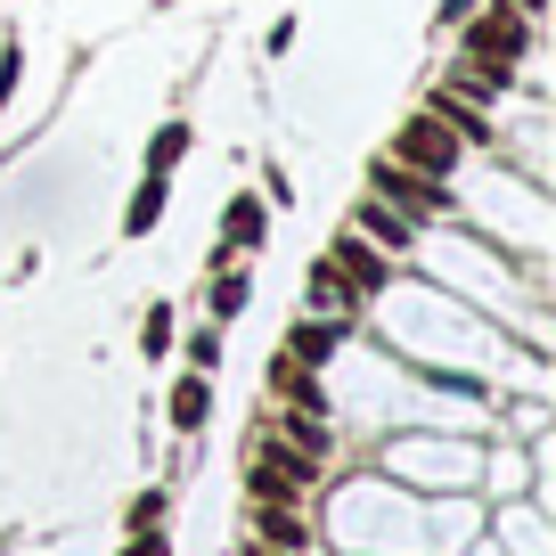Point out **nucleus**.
Masks as SVG:
<instances>
[{"label": "nucleus", "mask_w": 556, "mask_h": 556, "mask_svg": "<svg viewBox=\"0 0 556 556\" xmlns=\"http://www.w3.org/2000/svg\"><path fill=\"white\" fill-rule=\"evenodd\" d=\"M205 409H213L205 377H180V384H173V426H180V434H189V426H205Z\"/></svg>", "instance_id": "10"}, {"label": "nucleus", "mask_w": 556, "mask_h": 556, "mask_svg": "<svg viewBox=\"0 0 556 556\" xmlns=\"http://www.w3.org/2000/svg\"><path fill=\"white\" fill-rule=\"evenodd\" d=\"M336 344H344V319H303V328L287 336V344H278V352H287V361H295V368H319V361H328Z\"/></svg>", "instance_id": "5"}, {"label": "nucleus", "mask_w": 556, "mask_h": 556, "mask_svg": "<svg viewBox=\"0 0 556 556\" xmlns=\"http://www.w3.org/2000/svg\"><path fill=\"white\" fill-rule=\"evenodd\" d=\"M328 262H336V278H344L352 295H377V287H384V254L361 238V229H344V238L328 245Z\"/></svg>", "instance_id": "4"}, {"label": "nucleus", "mask_w": 556, "mask_h": 556, "mask_svg": "<svg viewBox=\"0 0 556 556\" xmlns=\"http://www.w3.org/2000/svg\"><path fill=\"white\" fill-rule=\"evenodd\" d=\"M245 312V270H222L213 278V319H238Z\"/></svg>", "instance_id": "12"}, {"label": "nucleus", "mask_w": 556, "mask_h": 556, "mask_svg": "<svg viewBox=\"0 0 556 556\" xmlns=\"http://www.w3.org/2000/svg\"><path fill=\"white\" fill-rule=\"evenodd\" d=\"M139 344H148V352H156V361H164V352H173V312H148V328H139Z\"/></svg>", "instance_id": "14"}, {"label": "nucleus", "mask_w": 556, "mask_h": 556, "mask_svg": "<svg viewBox=\"0 0 556 556\" xmlns=\"http://www.w3.org/2000/svg\"><path fill=\"white\" fill-rule=\"evenodd\" d=\"M164 197H173V180H164V173H148V180H139V197H131V213H123V229H131V238H139V229H156Z\"/></svg>", "instance_id": "8"}, {"label": "nucleus", "mask_w": 556, "mask_h": 556, "mask_svg": "<svg viewBox=\"0 0 556 556\" xmlns=\"http://www.w3.org/2000/svg\"><path fill=\"white\" fill-rule=\"evenodd\" d=\"M180 156H189V123H164V131L148 139V173H173Z\"/></svg>", "instance_id": "11"}, {"label": "nucleus", "mask_w": 556, "mask_h": 556, "mask_svg": "<svg viewBox=\"0 0 556 556\" xmlns=\"http://www.w3.org/2000/svg\"><path fill=\"white\" fill-rule=\"evenodd\" d=\"M254 238H262V197H229V213H222V254H245Z\"/></svg>", "instance_id": "7"}, {"label": "nucleus", "mask_w": 556, "mask_h": 556, "mask_svg": "<svg viewBox=\"0 0 556 556\" xmlns=\"http://www.w3.org/2000/svg\"><path fill=\"white\" fill-rule=\"evenodd\" d=\"M507 9H523V17H540V9H548V0H507Z\"/></svg>", "instance_id": "16"}, {"label": "nucleus", "mask_w": 556, "mask_h": 556, "mask_svg": "<svg viewBox=\"0 0 556 556\" xmlns=\"http://www.w3.org/2000/svg\"><path fill=\"white\" fill-rule=\"evenodd\" d=\"M123 556H164V540L156 532H131V548H123Z\"/></svg>", "instance_id": "15"}, {"label": "nucleus", "mask_w": 556, "mask_h": 556, "mask_svg": "<svg viewBox=\"0 0 556 556\" xmlns=\"http://www.w3.org/2000/svg\"><path fill=\"white\" fill-rule=\"evenodd\" d=\"M393 156L409 164V173H434V180H442V173H451L458 156H467V139H458L451 123L434 115V106H417V115L401 123V139H393Z\"/></svg>", "instance_id": "2"}, {"label": "nucleus", "mask_w": 556, "mask_h": 556, "mask_svg": "<svg viewBox=\"0 0 556 556\" xmlns=\"http://www.w3.org/2000/svg\"><path fill=\"white\" fill-rule=\"evenodd\" d=\"M254 540L270 556H303V548H312V516H303V500H254Z\"/></svg>", "instance_id": "3"}, {"label": "nucleus", "mask_w": 556, "mask_h": 556, "mask_svg": "<svg viewBox=\"0 0 556 556\" xmlns=\"http://www.w3.org/2000/svg\"><path fill=\"white\" fill-rule=\"evenodd\" d=\"M156 523H164V491H139L131 500V532H156Z\"/></svg>", "instance_id": "13"}, {"label": "nucleus", "mask_w": 556, "mask_h": 556, "mask_svg": "<svg viewBox=\"0 0 556 556\" xmlns=\"http://www.w3.org/2000/svg\"><path fill=\"white\" fill-rule=\"evenodd\" d=\"M312 312L319 319H352V312H361V295L336 278V262H319V270H312Z\"/></svg>", "instance_id": "6"}, {"label": "nucleus", "mask_w": 556, "mask_h": 556, "mask_svg": "<svg viewBox=\"0 0 556 556\" xmlns=\"http://www.w3.org/2000/svg\"><path fill=\"white\" fill-rule=\"evenodd\" d=\"M368 189H377V205H401V222H434V213H451V189H442L434 173H409L401 156L368 164Z\"/></svg>", "instance_id": "1"}, {"label": "nucleus", "mask_w": 556, "mask_h": 556, "mask_svg": "<svg viewBox=\"0 0 556 556\" xmlns=\"http://www.w3.org/2000/svg\"><path fill=\"white\" fill-rule=\"evenodd\" d=\"M344 229H361V238H377V245H409V222H401V213H384V205H361Z\"/></svg>", "instance_id": "9"}]
</instances>
